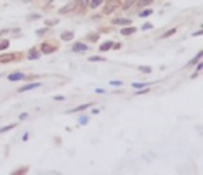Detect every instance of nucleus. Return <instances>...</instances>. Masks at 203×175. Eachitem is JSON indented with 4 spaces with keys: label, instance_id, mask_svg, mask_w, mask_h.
<instances>
[{
    "label": "nucleus",
    "instance_id": "f257e3e1",
    "mask_svg": "<svg viewBox=\"0 0 203 175\" xmlns=\"http://www.w3.org/2000/svg\"><path fill=\"white\" fill-rule=\"evenodd\" d=\"M71 50H73V52H76V54L87 52V45H85V43H82V42H78V43H75V45L71 47Z\"/></svg>",
    "mask_w": 203,
    "mask_h": 175
},
{
    "label": "nucleus",
    "instance_id": "f03ea898",
    "mask_svg": "<svg viewBox=\"0 0 203 175\" xmlns=\"http://www.w3.org/2000/svg\"><path fill=\"white\" fill-rule=\"evenodd\" d=\"M75 7H76V2H71V4H68V5L61 7V9H59V14H68V12H71Z\"/></svg>",
    "mask_w": 203,
    "mask_h": 175
},
{
    "label": "nucleus",
    "instance_id": "7ed1b4c3",
    "mask_svg": "<svg viewBox=\"0 0 203 175\" xmlns=\"http://www.w3.org/2000/svg\"><path fill=\"white\" fill-rule=\"evenodd\" d=\"M130 19L128 17H116V19H113V24H120V26H127V24H130Z\"/></svg>",
    "mask_w": 203,
    "mask_h": 175
},
{
    "label": "nucleus",
    "instance_id": "20e7f679",
    "mask_svg": "<svg viewBox=\"0 0 203 175\" xmlns=\"http://www.w3.org/2000/svg\"><path fill=\"white\" fill-rule=\"evenodd\" d=\"M7 78H9V82H17V80H24V75L21 71H16V73H11Z\"/></svg>",
    "mask_w": 203,
    "mask_h": 175
},
{
    "label": "nucleus",
    "instance_id": "39448f33",
    "mask_svg": "<svg viewBox=\"0 0 203 175\" xmlns=\"http://www.w3.org/2000/svg\"><path fill=\"white\" fill-rule=\"evenodd\" d=\"M73 37H75V33L73 31H63L61 33V40H63V42H71Z\"/></svg>",
    "mask_w": 203,
    "mask_h": 175
},
{
    "label": "nucleus",
    "instance_id": "423d86ee",
    "mask_svg": "<svg viewBox=\"0 0 203 175\" xmlns=\"http://www.w3.org/2000/svg\"><path fill=\"white\" fill-rule=\"evenodd\" d=\"M40 52H43V54H52L54 52V47L50 45V43H42V45H40Z\"/></svg>",
    "mask_w": 203,
    "mask_h": 175
},
{
    "label": "nucleus",
    "instance_id": "0eeeda50",
    "mask_svg": "<svg viewBox=\"0 0 203 175\" xmlns=\"http://www.w3.org/2000/svg\"><path fill=\"white\" fill-rule=\"evenodd\" d=\"M40 82H38V83H28V85H24V87H21V89H19V92H28V90H33V89H37V87H40Z\"/></svg>",
    "mask_w": 203,
    "mask_h": 175
},
{
    "label": "nucleus",
    "instance_id": "6e6552de",
    "mask_svg": "<svg viewBox=\"0 0 203 175\" xmlns=\"http://www.w3.org/2000/svg\"><path fill=\"white\" fill-rule=\"evenodd\" d=\"M137 31L134 26H127V28H122V35L123 37H128V35H134V33Z\"/></svg>",
    "mask_w": 203,
    "mask_h": 175
},
{
    "label": "nucleus",
    "instance_id": "1a4fd4ad",
    "mask_svg": "<svg viewBox=\"0 0 203 175\" xmlns=\"http://www.w3.org/2000/svg\"><path fill=\"white\" fill-rule=\"evenodd\" d=\"M40 57V50H37V49H31L30 50V54H28V59H31V61H35V59Z\"/></svg>",
    "mask_w": 203,
    "mask_h": 175
},
{
    "label": "nucleus",
    "instance_id": "9d476101",
    "mask_svg": "<svg viewBox=\"0 0 203 175\" xmlns=\"http://www.w3.org/2000/svg\"><path fill=\"white\" fill-rule=\"evenodd\" d=\"M87 108H90V104H80L78 108H73V109H70L68 113H78V111H85Z\"/></svg>",
    "mask_w": 203,
    "mask_h": 175
},
{
    "label": "nucleus",
    "instance_id": "9b49d317",
    "mask_svg": "<svg viewBox=\"0 0 203 175\" xmlns=\"http://www.w3.org/2000/svg\"><path fill=\"white\" fill-rule=\"evenodd\" d=\"M153 14V9L151 7H148V9H144V11H141L137 16H141V17H148V16H151Z\"/></svg>",
    "mask_w": 203,
    "mask_h": 175
},
{
    "label": "nucleus",
    "instance_id": "f8f14e48",
    "mask_svg": "<svg viewBox=\"0 0 203 175\" xmlns=\"http://www.w3.org/2000/svg\"><path fill=\"white\" fill-rule=\"evenodd\" d=\"M14 59V56H11V54H4V56H0V63H9V61H12Z\"/></svg>",
    "mask_w": 203,
    "mask_h": 175
},
{
    "label": "nucleus",
    "instance_id": "ddd939ff",
    "mask_svg": "<svg viewBox=\"0 0 203 175\" xmlns=\"http://www.w3.org/2000/svg\"><path fill=\"white\" fill-rule=\"evenodd\" d=\"M9 40H7V38H0V50H6L7 47H9Z\"/></svg>",
    "mask_w": 203,
    "mask_h": 175
},
{
    "label": "nucleus",
    "instance_id": "4468645a",
    "mask_svg": "<svg viewBox=\"0 0 203 175\" xmlns=\"http://www.w3.org/2000/svg\"><path fill=\"white\" fill-rule=\"evenodd\" d=\"M101 4H102V0H90V2H89V7H90V9H97Z\"/></svg>",
    "mask_w": 203,
    "mask_h": 175
},
{
    "label": "nucleus",
    "instance_id": "2eb2a0df",
    "mask_svg": "<svg viewBox=\"0 0 203 175\" xmlns=\"http://www.w3.org/2000/svg\"><path fill=\"white\" fill-rule=\"evenodd\" d=\"M16 127H17V123H12V125H6V127H2V128H0V133L9 132V130H12V128H16Z\"/></svg>",
    "mask_w": 203,
    "mask_h": 175
},
{
    "label": "nucleus",
    "instance_id": "dca6fc26",
    "mask_svg": "<svg viewBox=\"0 0 203 175\" xmlns=\"http://www.w3.org/2000/svg\"><path fill=\"white\" fill-rule=\"evenodd\" d=\"M89 61H90V63H104L106 59H104V57H99V56H90V57H89Z\"/></svg>",
    "mask_w": 203,
    "mask_h": 175
},
{
    "label": "nucleus",
    "instance_id": "f3484780",
    "mask_svg": "<svg viewBox=\"0 0 203 175\" xmlns=\"http://www.w3.org/2000/svg\"><path fill=\"white\" fill-rule=\"evenodd\" d=\"M135 2H137V0H125V2H123V9H125V11H127V9H130V7L134 5V4H135Z\"/></svg>",
    "mask_w": 203,
    "mask_h": 175
},
{
    "label": "nucleus",
    "instance_id": "a211bd4d",
    "mask_svg": "<svg viewBox=\"0 0 203 175\" xmlns=\"http://www.w3.org/2000/svg\"><path fill=\"white\" fill-rule=\"evenodd\" d=\"M111 47H113V43H111V42H106V43H102L99 49H101V52H106V50H109Z\"/></svg>",
    "mask_w": 203,
    "mask_h": 175
},
{
    "label": "nucleus",
    "instance_id": "6ab92c4d",
    "mask_svg": "<svg viewBox=\"0 0 203 175\" xmlns=\"http://www.w3.org/2000/svg\"><path fill=\"white\" fill-rule=\"evenodd\" d=\"M89 42H97V38H99V33H90V35H89Z\"/></svg>",
    "mask_w": 203,
    "mask_h": 175
},
{
    "label": "nucleus",
    "instance_id": "aec40b11",
    "mask_svg": "<svg viewBox=\"0 0 203 175\" xmlns=\"http://www.w3.org/2000/svg\"><path fill=\"white\" fill-rule=\"evenodd\" d=\"M57 23H59V19H47L45 24H47V28H50V26H54V24H57Z\"/></svg>",
    "mask_w": 203,
    "mask_h": 175
},
{
    "label": "nucleus",
    "instance_id": "412c9836",
    "mask_svg": "<svg viewBox=\"0 0 203 175\" xmlns=\"http://www.w3.org/2000/svg\"><path fill=\"white\" fill-rule=\"evenodd\" d=\"M89 123V118L87 116H80L78 118V125H87Z\"/></svg>",
    "mask_w": 203,
    "mask_h": 175
},
{
    "label": "nucleus",
    "instance_id": "4be33fe9",
    "mask_svg": "<svg viewBox=\"0 0 203 175\" xmlns=\"http://www.w3.org/2000/svg\"><path fill=\"white\" fill-rule=\"evenodd\" d=\"M141 30H144V31H148V30H153V24H151V23H144V24L141 26Z\"/></svg>",
    "mask_w": 203,
    "mask_h": 175
},
{
    "label": "nucleus",
    "instance_id": "5701e85b",
    "mask_svg": "<svg viewBox=\"0 0 203 175\" xmlns=\"http://www.w3.org/2000/svg\"><path fill=\"white\" fill-rule=\"evenodd\" d=\"M139 71L141 73H151V68L149 66H139Z\"/></svg>",
    "mask_w": 203,
    "mask_h": 175
},
{
    "label": "nucleus",
    "instance_id": "b1692460",
    "mask_svg": "<svg viewBox=\"0 0 203 175\" xmlns=\"http://www.w3.org/2000/svg\"><path fill=\"white\" fill-rule=\"evenodd\" d=\"M174 33H175V28H172V30H168V31H165V33H163V38H167V37H172Z\"/></svg>",
    "mask_w": 203,
    "mask_h": 175
},
{
    "label": "nucleus",
    "instance_id": "393cba45",
    "mask_svg": "<svg viewBox=\"0 0 203 175\" xmlns=\"http://www.w3.org/2000/svg\"><path fill=\"white\" fill-rule=\"evenodd\" d=\"M47 31H49L47 28H42V30H37V35H38V37H43V35H45Z\"/></svg>",
    "mask_w": 203,
    "mask_h": 175
},
{
    "label": "nucleus",
    "instance_id": "a878e982",
    "mask_svg": "<svg viewBox=\"0 0 203 175\" xmlns=\"http://www.w3.org/2000/svg\"><path fill=\"white\" fill-rule=\"evenodd\" d=\"M200 59H201V52H198V54H196V57H194V59L191 61V63H189V66H191V64H194V63H198Z\"/></svg>",
    "mask_w": 203,
    "mask_h": 175
},
{
    "label": "nucleus",
    "instance_id": "bb28decb",
    "mask_svg": "<svg viewBox=\"0 0 203 175\" xmlns=\"http://www.w3.org/2000/svg\"><path fill=\"white\" fill-rule=\"evenodd\" d=\"M89 2H90V0H76V4H80V5H89Z\"/></svg>",
    "mask_w": 203,
    "mask_h": 175
},
{
    "label": "nucleus",
    "instance_id": "cd10ccee",
    "mask_svg": "<svg viewBox=\"0 0 203 175\" xmlns=\"http://www.w3.org/2000/svg\"><path fill=\"white\" fill-rule=\"evenodd\" d=\"M132 87H134V89H144V87H148V85H144V83H134Z\"/></svg>",
    "mask_w": 203,
    "mask_h": 175
},
{
    "label": "nucleus",
    "instance_id": "c85d7f7f",
    "mask_svg": "<svg viewBox=\"0 0 203 175\" xmlns=\"http://www.w3.org/2000/svg\"><path fill=\"white\" fill-rule=\"evenodd\" d=\"M111 85H113V87H120L122 82H120V80H111Z\"/></svg>",
    "mask_w": 203,
    "mask_h": 175
},
{
    "label": "nucleus",
    "instance_id": "c756f323",
    "mask_svg": "<svg viewBox=\"0 0 203 175\" xmlns=\"http://www.w3.org/2000/svg\"><path fill=\"white\" fill-rule=\"evenodd\" d=\"M38 17H40V14H30L28 19H38Z\"/></svg>",
    "mask_w": 203,
    "mask_h": 175
},
{
    "label": "nucleus",
    "instance_id": "7c9ffc66",
    "mask_svg": "<svg viewBox=\"0 0 203 175\" xmlns=\"http://www.w3.org/2000/svg\"><path fill=\"white\" fill-rule=\"evenodd\" d=\"M28 118V113H21V115H19V120H26Z\"/></svg>",
    "mask_w": 203,
    "mask_h": 175
},
{
    "label": "nucleus",
    "instance_id": "2f4dec72",
    "mask_svg": "<svg viewBox=\"0 0 203 175\" xmlns=\"http://www.w3.org/2000/svg\"><path fill=\"white\" fill-rule=\"evenodd\" d=\"M54 99H56V101H64V96H56Z\"/></svg>",
    "mask_w": 203,
    "mask_h": 175
},
{
    "label": "nucleus",
    "instance_id": "473e14b6",
    "mask_svg": "<svg viewBox=\"0 0 203 175\" xmlns=\"http://www.w3.org/2000/svg\"><path fill=\"white\" fill-rule=\"evenodd\" d=\"M201 68H203V64L198 63V64H196V69H198V71H201Z\"/></svg>",
    "mask_w": 203,
    "mask_h": 175
}]
</instances>
